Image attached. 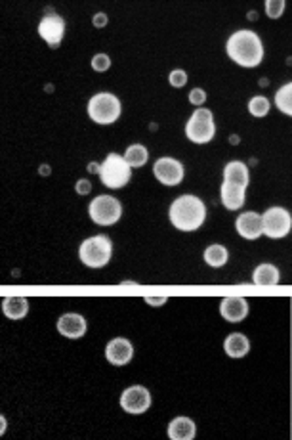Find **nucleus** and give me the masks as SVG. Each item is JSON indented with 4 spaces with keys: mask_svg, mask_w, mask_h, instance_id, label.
<instances>
[{
    "mask_svg": "<svg viewBox=\"0 0 292 440\" xmlns=\"http://www.w3.org/2000/svg\"><path fill=\"white\" fill-rule=\"evenodd\" d=\"M225 54L231 62H235L241 67L252 69L264 62V42L256 31L252 29H239L231 33L225 42Z\"/></svg>",
    "mask_w": 292,
    "mask_h": 440,
    "instance_id": "obj_1",
    "label": "nucleus"
},
{
    "mask_svg": "<svg viewBox=\"0 0 292 440\" xmlns=\"http://www.w3.org/2000/svg\"><path fill=\"white\" fill-rule=\"evenodd\" d=\"M168 220L180 232H195L207 220V205L201 197L183 194L170 203Z\"/></svg>",
    "mask_w": 292,
    "mask_h": 440,
    "instance_id": "obj_2",
    "label": "nucleus"
},
{
    "mask_svg": "<svg viewBox=\"0 0 292 440\" xmlns=\"http://www.w3.org/2000/svg\"><path fill=\"white\" fill-rule=\"evenodd\" d=\"M86 112L96 125H113L123 115V104L113 92H97L88 100Z\"/></svg>",
    "mask_w": 292,
    "mask_h": 440,
    "instance_id": "obj_3",
    "label": "nucleus"
},
{
    "mask_svg": "<svg viewBox=\"0 0 292 440\" xmlns=\"http://www.w3.org/2000/svg\"><path fill=\"white\" fill-rule=\"evenodd\" d=\"M97 176H99L102 184L109 189H120L125 188L132 178V168L128 167V163L123 155L107 154L105 159L99 163Z\"/></svg>",
    "mask_w": 292,
    "mask_h": 440,
    "instance_id": "obj_4",
    "label": "nucleus"
},
{
    "mask_svg": "<svg viewBox=\"0 0 292 440\" xmlns=\"http://www.w3.org/2000/svg\"><path fill=\"white\" fill-rule=\"evenodd\" d=\"M111 239L104 236V234L86 238L81 244V247H78V259H81V262L84 266H88V268H104L111 260Z\"/></svg>",
    "mask_w": 292,
    "mask_h": 440,
    "instance_id": "obj_5",
    "label": "nucleus"
},
{
    "mask_svg": "<svg viewBox=\"0 0 292 440\" xmlns=\"http://www.w3.org/2000/svg\"><path fill=\"white\" fill-rule=\"evenodd\" d=\"M186 138L193 144H209L216 136L214 113L209 107H197L186 123Z\"/></svg>",
    "mask_w": 292,
    "mask_h": 440,
    "instance_id": "obj_6",
    "label": "nucleus"
},
{
    "mask_svg": "<svg viewBox=\"0 0 292 440\" xmlns=\"http://www.w3.org/2000/svg\"><path fill=\"white\" fill-rule=\"evenodd\" d=\"M88 217L97 226H113L123 217V203L115 196H96L88 205Z\"/></svg>",
    "mask_w": 292,
    "mask_h": 440,
    "instance_id": "obj_7",
    "label": "nucleus"
},
{
    "mask_svg": "<svg viewBox=\"0 0 292 440\" xmlns=\"http://www.w3.org/2000/svg\"><path fill=\"white\" fill-rule=\"evenodd\" d=\"M262 220V236H267L270 239L286 238L291 234L292 217L285 207H270L264 215H260Z\"/></svg>",
    "mask_w": 292,
    "mask_h": 440,
    "instance_id": "obj_8",
    "label": "nucleus"
},
{
    "mask_svg": "<svg viewBox=\"0 0 292 440\" xmlns=\"http://www.w3.org/2000/svg\"><path fill=\"white\" fill-rule=\"evenodd\" d=\"M153 404V399H151V392L144 385H132L123 391L120 394V408L125 410L126 413H132V415H141L146 413Z\"/></svg>",
    "mask_w": 292,
    "mask_h": 440,
    "instance_id": "obj_9",
    "label": "nucleus"
},
{
    "mask_svg": "<svg viewBox=\"0 0 292 440\" xmlns=\"http://www.w3.org/2000/svg\"><path fill=\"white\" fill-rule=\"evenodd\" d=\"M153 176L162 186L174 188L183 180L186 168H183V163L176 157H160L153 163Z\"/></svg>",
    "mask_w": 292,
    "mask_h": 440,
    "instance_id": "obj_10",
    "label": "nucleus"
},
{
    "mask_svg": "<svg viewBox=\"0 0 292 440\" xmlns=\"http://www.w3.org/2000/svg\"><path fill=\"white\" fill-rule=\"evenodd\" d=\"M39 36L48 44L50 48H57L65 36V20L56 12L48 10L39 21Z\"/></svg>",
    "mask_w": 292,
    "mask_h": 440,
    "instance_id": "obj_11",
    "label": "nucleus"
},
{
    "mask_svg": "<svg viewBox=\"0 0 292 440\" xmlns=\"http://www.w3.org/2000/svg\"><path fill=\"white\" fill-rule=\"evenodd\" d=\"M134 356V347L132 342L125 339V337H115L111 341L107 342V347H105V358H107V362L113 364V366H126V364L130 362Z\"/></svg>",
    "mask_w": 292,
    "mask_h": 440,
    "instance_id": "obj_12",
    "label": "nucleus"
},
{
    "mask_svg": "<svg viewBox=\"0 0 292 440\" xmlns=\"http://www.w3.org/2000/svg\"><path fill=\"white\" fill-rule=\"evenodd\" d=\"M57 333L67 339H83L86 335V320L84 316L77 314V312H67V314L60 316V320L56 324Z\"/></svg>",
    "mask_w": 292,
    "mask_h": 440,
    "instance_id": "obj_13",
    "label": "nucleus"
},
{
    "mask_svg": "<svg viewBox=\"0 0 292 440\" xmlns=\"http://www.w3.org/2000/svg\"><path fill=\"white\" fill-rule=\"evenodd\" d=\"M235 230L243 239H249V241L258 239L262 236V220H260V215L254 213V211H244V213H241L235 220Z\"/></svg>",
    "mask_w": 292,
    "mask_h": 440,
    "instance_id": "obj_14",
    "label": "nucleus"
},
{
    "mask_svg": "<svg viewBox=\"0 0 292 440\" xmlns=\"http://www.w3.org/2000/svg\"><path fill=\"white\" fill-rule=\"evenodd\" d=\"M249 300L244 297H225V299L220 302V314L225 321H231V324H239L243 321L246 316H249Z\"/></svg>",
    "mask_w": 292,
    "mask_h": 440,
    "instance_id": "obj_15",
    "label": "nucleus"
},
{
    "mask_svg": "<svg viewBox=\"0 0 292 440\" xmlns=\"http://www.w3.org/2000/svg\"><path fill=\"white\" fill-rule=\"evenodd\" d=\"M220 199H222V205L228 211H241L244 201H246V189L241 188V186H235V184L222 182V186H220Z\"/></svg>",
    "mask_w": 292,
    "mask_h": 440,
    "instance_id": "obj_16",
    "label": "nucleus"
},
{
    "mask_svg": "<svg viewBox=\"0 0 292 440\" xmlns=\"http://www.w3.org/2000/svg\"><path fill=\"white\" fill-rule=\"evenodd\" d=\"M223 182L228 184H235V186H241V188L246 189L249 182H251V173H249V167L244 161H230L225 167H223Z\"/></svg>",
    "mask_w": 292,
    "mask_h": 440,
    "instance_id": "obj_17",
    "label": "nucleus"
},
{
    "mask_svg": "<svg viewBox=\"0 0 292 440\" xmlns=\"http://www.w3.org/2000/svg\"><path fill=\"white\" fill-rule=\"evenodd\" d=\"M167 433L170 440H193L197 434V425L191 418L180 415L168 423Z\"/></svg>",
    "mask_w": 292,
    "mask_h": 440,
    "instance_id": "obj_18",
    "label": "nucleus"
},
{
    "mask_svg": "<svg viewBox=\"0 0 292 440\" xmlns=\"http://www.w3.org/2000/svg\"><path fill=\"white\" fill-rule=\"evenodd\" d=\"M223 352L230 358H243L251 352V341L244 333H230L223 341Z\"/></svg>",
    "mask_w": 292,
    "mask_h": 440,
    "instance_id": "obj_19",
    "label": "nucleus"
},
{
    "mask_svg": "<svg viewBox=\"0 0 292 440\" xmlns=\"http://www.w3.org/2000/svg\"><path fill=\"white\" fill-rule=\"evenodd\" d=\"M281 280V274L275 265L264 262V265H258L252 272V284L256 287H273L277 286Z\"/></svg>",
    "mask_w": 292,
    "mask_h": 440,
    "instance_id": "obj_20",
    "label": "nucleus"
},
{
    "mask_svg": "<svg viewBox=\"0 0 292 440\" xmlns=\"http://www.w3.org/2000/svg\"><path fill=\"white\" fill-rule=\"evenodd\" d=\"M2 312L8 320H23L29 312V300L25 297H4Z\"/></svg>",
    "mask_w": 292,
    "mask_h": 440,
    "instance_id": "obj_21",
    "label": "nucleus"
},
{
    "mask_svg": "<svg viewBox=\"0 0 292 440\" xmlns=\"http://www.w3.org/2000/svg\"><path fill=\"white\" fill-rule=\"evenodd\" d=\"M125 161L128 163L130 168H141L146 167L149 161V149L144 144H130L125 152Z\"/></svg>",
    "mask_w": 292,
    "mask_h": 440,
    "instance_id": "obj_22",
    "label": "nucleus"
},
{
    "mask_svg": "<svg viewBox=\"0 0 292 440\" xmlns=\"http://www.w3.org/2000/svg\"><path fill=\"white\" fill-rule=\"evenodd\" d=\"M202 259H204V262H207L210 268H222V266L228 262V259H230V251H228V247H223V245L212 244L204 249Z\"/></svg>",
    "mask_w": 292,
    "mask_h": 440,
    "instance_id": "obj_23",
    "label": "nucleus"
},
{
    "mask_svg": "<svg viewBox=\"0 0 292 440\" xmlns=\"http://www.w3.org/2000/svg\"><path fill=\"white\" fill-rule=\"evenodd\" d=\"M275 107L286 117H292V83H285L275 92Z\"/></svg>",
    "mask_w": 292,
    "mask_h": 440,
    "instance_id": "obj_24",
    "label": "nucleus"
},
{
    "mask_svg": "<svg viewBox=\"0 0 292 440\" xmlns=\"http://www.w3.org/2000/svg\"><path fill=\"white\" fill-rule=\"evenodd\" d=\"M270 109H272V104L265 96H252L249 100V113L256 119H264L265 115L270 113Z\"/></svg>",
    "mask_w": 292,
    "mask_h": 440,
    "instance_id": "obj_25",
    "label": "nucleus"
},
{
    "mask_svg": "<svg viewBox=\"0 0 292 440\" xmlns=\"http://www.w3.org/2000/svg\"><path fill=\"white\" fill-rule=\"evenodd\" d=\"M285 0H265V15L270 20H279L281 15L285 14Z\"/></svg>",
    "mask_w": 292,
    "mask_h": 440,
    "instance_id": "obj_26",
    "label": "nucleus"
},
{
    "mask_svg": "<svg viewBox=\"0 0 292 440\" xmlns=\"http://www.w3.org/2000/svg\"><path fill=\"white\" fill-rule=\"evenodd\" d=\"M109 67H111V58L104 54V52H99V54L92 58V69L97 71V73H105Z\"/></svg>",
    "mask_w": 292,
    "mask_h": 440,
    "instance_id": "obj_27",
    "label": "nucleus"
},
{
    "mask_svg": "<svg viewBox=\"0 0 292 440\" xmlns=\"http://www.w3.org/2000/svg\"><path fill=\"white\" fill-rule=\"evenodd\" d=\"M168 83L174 88H183L188 84V73L183 69H172L168 75Z\"/></svg>",
    "mask_w": 292,
    "mask_h": 440,
    "instance_id": "obj_28",
    "label": "nucleus"
},
{
    "mask_svg": "<svg viewBox=\"0 0 292 440\" xmlns=\"http://www.w3.org/2000/svg\"><path fill=\"white\" fill-rule=\"evenodd\" d=\"M189 104L195 105V107H202V105L207 104V91L204 88H193V91L189 92Z\"/></svg>",
    "mask_w": 292,
    "mask_h": 440,
    "instance_id": "obj_29",
    "label": "nucleus"
},
{
    "mask_svg": "<svg viewBox=\"0 0 292 440\" xmlns=\"http://www.w3.org/2000/svg\"><path fill=\"white\" fill-rule=\"evenodd\" d=\"M75 189H77L78 196H88V194H90V192H92L90 180H86V178H81V180H77V184H75Z\"/></svg>",
    "mask_w": 292,
    "mask_h": 440,
    "instance_id": "obj_30",
    "label": "nucleus"
},
{
    "mask_svg": "<svg viewBox=\"0 0 292 440\" xmlns=\"http://www.w3.org/2000/svg\"><path fill=\"white\" fill-rule=\"evenodd\" d=\"M92 23H94V27L97 29H102V27H107V23H109V18H107V14H104V12H97L94 18H92Z\"/></svg>",
    "mask_w": 292,
    "mask_h": 440,
    "instance_id": "obj_31",
    "label": "nucleus"
},
{
    "mask_svg": "<svg viewBox=\"0 0 292 440\" xmlns=\"http://www.w3.org/2000/svg\"><path fill=\"white\" fill-rule=\"evenodd\" d=\"M144 300H146L149 307H162L165 302H168L167 297H146Z\"/></svg>",
    "mask_w": 292,
    "mask_h": 440,
    "instance_id": "obj_32",
    "label": "nucleus"
},
{
    "mask_svg": "<svg viewBox=\"0 0 292 440\" xmlns=\"http://www.w3.org/2000/svg\"><path fill=\"white\" fill-rule=\"evenodd\" d=\"M6 429H8V421H6V418H4V415H2V413H0V436H2V434L6 433Z\"/></svg>",
    "mask_w": 292,
    "mask_h": 440,
    "instance_id": "obj_33",
    "label": "nucleus"
},
{
    "mask_svg": "<svg viewBox=\"0 0 292 440\" xmlns=\"http://www.w3.org/2000/svg\"><path fill=\"white\" fill-rule=\"evenodd\" d=\"M88 171H90V173H97V171H99V163L92 161L90 165H88Z\"/></svg>",
    "mask_w": 292,
    "mask_h": 440,
    "instance_id": "obj_34",
    "label": "nucleus"
},
{
    "mask_svg": "<svg viewBox=\"0 0 292 440\" xmlns=\"http://www.w3.org/2000/svg\"><path fill=\"white\" fill-rule=\"evenodd\" d=\"M41 175H50V167H48V165H42V167H41Z\"/></svg>",
    "mask_w": 292,
    "mask_h": 440,
    "instance_id": "obj_35",
    "label": "nucleus"
},
{
    "mask_svg": "<svg viewBox=\"0 0 292 440\" xmlns=\"http://www.w3.org/2000/svg\"><path fill=\"white\" fill-rule=\"evenodd\" d=\"M230 142H231V144H239V136H231Z\"/></svg>",
    "mask_w": 292,
    "mask_h": 440,
    "instance_id": "obj_36",
    "label": "nucleus"
},
{
    "mask_svg": "<svg viewBox=\"0 0 292 440\" xmlns=\"http://www.w3.org/2000/svg\"><path fill=\"white\" fill-rule=\"evenodd\" d=\"M256 18H258V15L254 14V12H251V14H249V20H251V21H254V20H256Z\"/></svg>",
    "mask_w": 292,
    "mask_h": 440,
    "instance_id": "obj_37",
    "label": "nucleus"
}]
</instances>
